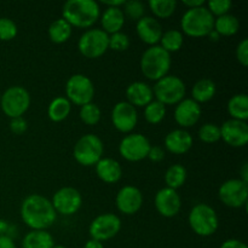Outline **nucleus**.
I'll list each match as a JSON object with an SVG mask.
<instances>
[{
  "instance_id": "1",
  "label": "nucleus",
  "mask_w": 248,
  "mask_h": 248,
  "mask_svg": "<svg viewBox=\"0 0 248 248\" xmlns=\"http://www.w3.org/2000/svg\"><path fill=\"white\" fill-rule=\"evenodd\" d=\"M21 217L31 230H46L55 223L57 213L48 199L31 194L22 202Z\"/></svg>"
},
{
  "instance_id": "2",
  "label": "nucleus",
  "mask_w": 248,
  "mask_h": 248,
  "mask_svg": "<svg viewBox=\"0 0 248 248\" xmlns=\"http://www.w3.org/2000/svg\"><path fill=\"white\" fill-rule=\"evenodd\" d=\"M62 15L70 26L89 28L101 17V9L94 0H68L62 9Z\"/></svg>"
},
{
  "instance_id": "3",
  "label": "nucleus",
  "mask_w": 248,
  "mask_h": 248,
  "mask_svg": "<svg viewBox=\"0 0 248 248\" xmlns=\"http://www.w3.org/2000/svg\"><path fill=\"white\" fill-rule=\"evenodd\" d=\"M171 68V53L160 45L150 46L143 52L140 58V70L143 75L153 81L166 77Z\"/></svg>"
},
{
  "instance_id": "4",
  "label": "nucleus",
  "mask_w": 248,
  "mask_h": 248,
  "mask_svg": "<svg viewBox=\"0 0 248 248\" xmlns=\"http://www.w3.org/2000/svg\"><path fill=\"white\" fill-rule=\"evenodd\" d=\"M213 26L215 16L205 6L188 9L181 19L182 31L191 38H202L208 35L213 31Z\"/></svg>"
},
{
  "instance_id": "5",
  "label": "nucleus",
  "mask_w": 248,
  "mask_h": 248,
  "mask_svg": "<svg viewBox=\"0 0 248 248\" xmlns=\"http://www.w3.org/2000/svg\"><path fill=\"white\" fill-rule=\"evenodd\" d=\"M153 94L164 106L178 104L186 97V87L183 80L176 75H169L155 81Z\"/></svg>"
},
{
  "instance_id": "6",
  "label": "nucleus",
  "mask_w": 248,
  "mask_h": 248,
  "mask_svg": "<svg viewBox=\"0 0 248 248\" xmlns=\"http://www.w3.org/2000/svg\"><path fill=\"white\" fill-rule=\"evenodd\" d=\"M189 225L199 236H211L219 227V219L211 206L206 203H198L189 213Z\"/></svg>"
},
{
  "instance_id": "7",
  "label": "nucleus",
  "mask_w": 248,
  "mask_h": 248,
  "mask_svg": "<svg viewBox=\"0 0 248 248\" xmlns=\"http://www.w3.org/2000/svg\"><path fill=\"white\" fill-rule=\"evenodd\" d=\"M104 145L101 138L96 135H85L74 145V159L82 166H93L103 156Z\"/></svg>"
},
{
  "instance_id": "8",
  "label": "nucleus",
  "mask_w": 248,
  "mask_h": 248,
  "mask_svg": "<svg viewBox=\"0 0 248 248\" xmlns=\"http://www.w3.org/2000/svg\"><path fill=\"white\" fill-rule=\"evenodd\" d=\"M31 106V94L24 87L11 86L1 94L0 107L10 119L19 118Z\"/></svg>"
},
{
  "instance_id": "9",
  "label": "nucleus",
  "mask_w": 248,
  "mask_h": 248,
  "mask_svg": "<svg viewBox=\"0 0 248 248\" xmlns=\"http://www.w3.org/2000/svg\"><path fill=\"white\" fill-rule=\"evenodd\" d=\"M78 48L86 58L94 60L101 57L109 48V35L103 29H89L80 36Z\"/></svg>"
},
{
  "instance_id": "10",
  "label": "nucleus",
  "mask_w": 248,
  "mask_h": 248,
  "mask_svg": "<svg viewBox=\"0 0 248 248\" xmlns=\"http://www.w3.org/2000/svg\"><path fill=\"white\" fill-rule=\"evenodd\" d=\"M65 93L68 101L77 106L82 107L87 103H91L94 96L93 82L86 75L74 74L68 79L65 84Z\"/></svg>"
},
{
  "instance_id": "11",
  "label": "nucleus",
  "mask_w": 248,
  "mask_h": 248,
  "mask_svg": "<svg viewBox=\"0 0 248 248\" xmlns=\"http://www.w3.org/2000/svg\"><path fill=\"white\" fill-rule=\"evenodd\" d=\"M150 147L152 144L145 136L140 133H130L121 140L119 152L127 161L137 162L148 157Z\"/></svg>"
},
{
  "instance_id": "12",
  "label": "nucleus",
  "mask_w": 248,
  "mask_h": 248,
  "mask_svg": "<svg viewBox=\"0 0 248 248\" xmlns=\"http://www.w3.org/2000/svg\"><path fill=\"white\" fill-rule=\"evenodd\" d=\"M120 229V218L113 213H104L92 220L89 228V232L92 240L103 242L116 236Z\"/></svg>"
},
{
  "instance_id": "13",
  "label": "nucleus",
  "mask_w": 248,
  "mask_h": 248,
  "mask_svg": "<svg viewBox=\"0 0 248 248\" xmlns=\"http://www.w3.org/2000/svg\"><path fill=\"white\" fill-rule=\"evenodd\" d=\"M219 200L228 207L239 208L247 203L248 184L241 179H228L218 191Z\"/></svg>"
},
{
  "instance_id": "14",
  "label": "nucleus",
  "mask_w": 248,
  "mask_h": 248,
  "mask_svg": "<svg viewBox=\"0 0 248 248\" xmlns=\"http://www.w3.org/2000/svg\"><path fill=\"white\" fill-rule=\"evenodd\" d=\"M53 208L56 213L63 216H72L80 210L82 205V196L75 188L64 186L57 190L53 195L52 201Z\"/></svg>"
},
{
  "instance_id": "15",
  "label": "nucleus",
  "mask_w": 248,
  "mask_h": 248,
  "mask_svg": "<svg viewBox=\"0 0 248 248\" xmlns=\"http://www.w3.org/2000/svg\"><path fill=\"white\" fill-rule=\"evenodd\" d=\"M111 121L114 127L120 132H132L138 123L137 109L127 101L119 102L111 110Z\"/></svg>"
},
{
  "instance_id": "16",
  "label": "nucleus",
  "mask_w": 248,
  "mask_h": 248,
  "mask_svg": "<svg viewBox=\"0 0 248 248\" xmlns=\"http://www.w3.org/2000/svg\"><path fill=\"white\" fill-rule=\"evenodd\" d=\"M220 140L232 148H241L248 143V125L246 121L229 119L219 127Z\"/></svg>"
},
{
  "instance_id": "17",
  "label": "nucleus",
  "mask_w": 248,
  "mask_h": 248,
  "mask_svg": "<svg viewBox=\"0 0 248 248\" xmlns=\"http://www.w3.org/2000/svg\"><path fill=\"white\" fill-rule=\"evenodd\" d=\"M143 205V194L133 186H126L116 195V207L124 215H135Z\"/></svg>"
},
{
  "instance_id": "18",
  "label": "nucleus",
  "mask_w": 248,
  "mask_h": 248,
  "mask_svg": "<svg viewBox=\"0 0 248 248\" xmlns=\"http://www.w3.org/2000/svg\"><path fill=\"white\" fill-rule=\"evenodd\" d=\"M155 207L157 212L166 218L177 216L181 211L182 200L177 190L170 188H162L155 195Z\"/></svg>"
},
{
  "instance_id": "19",
  "label": "nucleus",
  "mask_w": 248,
  "mask_h": 248,
  "mask_svg": "<svg viewBox=\"0 0 248 248\" xmlns=\"http://www.w3.org/2000/svg\"><path fill=\"white\" fill-rule=\"evenodd\" d=\"M201 107L191 98H184L174 109V120L182 127H191L200 120Z\"/></svg>"
},
{
  "instance_id": "20",
  "label": "nucleus",
  "mask_w": 248,
  "mask_h": 248,
  "mask_svg": "<svg viewBox=\"0 0 248 248\" xmlns=\"http://www.w3.org/2000/svg\"><path fill=\"white\" fill-rule=\"evenodd\" d=\"M138 36L143 43L150 46L156 45L162 36V26L156 18L150 16H144L137 21L136 26Z\"/></svg>"
},
{
  "instance_id": "21",
  "label": "nucleus",
  "mask_w": 248,
  "mask_h": 248,
  "mask_svg": "<svg viewBox=\"0 0 248 248\" xmlns=\"http://www.w3.org/2000/svg\"><path fill=\"white\" fill-rule=\"evenodd\" d=\"M165 147L172 154L183 155L193 147V137L188 131L177 128L167 133L165 137Z\"/></svg>"
},
{
  "instance_id": "22",
  "label": "nucleus",
  "mask_w": 248,
  "mask_h": 248,
  "mask_svg": "<svg viewBox=\"0 0 248 248\" xmlns=\"http://www.w3.org/2000/svg\"><path fill=\"white\" fill-rule=\"evenodd\" d=\"M127 102L133 107H145L153 101V89L143 81H135L126 89Z\"/></svg>"
},
{
  "instance_id": "23",
  "label": "nucleus",
  "mask_w": 248,
  "mask_h": 248,
  "mask_svg": "<svg viewBox=\"0 0 248 248\" xmlns=\"http://www.w3.org/2000/svg\"><path fill=\"white\" fill-rule=\"evenodd\" d=\"M94 166H96L97 176L104 183H116L120 181L121 176H123L121 165L116 160L110 159V157H102Z\"/></svg>"
},
{
  "instance_id": "24",
  "label": "nucleus",
  "mask_w": 248,
  "mask_h": 248,
  "mask_svg": "<svg viewBox=\"0 0 248 248\" xmlns=\"http://www.w3.org/2000/svg\"><path fill=\"white\" fill-rule=\"evenodd\" d=\"M101 23L107 34H115L123 29L125 24V15L121 7H107L101 16Z\"/></svg>"
},
{
  "instance_id": "25",
  "label": "nucleus",
  "mask_w": 248,
  "mask_h": 248,
  "mask_svg": "<svg viewBox=\"0 0 248 248\" xmlns=\"http://www.w3.org/2000/svg\"><path fill=\"white\" fill-rule=\"evenodd\" d=\"M55 240L46 230H31L22 240V248H53Z\"/></svg>"
},
{
  "instance_id": "26",
  "label": "nucleus",
  "mask_w": 248,
  "mask_h": 248,
  "mask_svg": "<svg viewBox=\"0 0 248 248\" xmlns=\"http://www.w3.org/2000/svg\"><path fill=\"white\" fill-rule=\"evenodd\" d=\"M216 92H217V86L215 82L211 79H200L199 81L195 82L191 90V96H193L194 101L196 103H206V102L211 101L215 97Z\"/></svg>"
},
{
  "instance_id": "27",
  "label": "nucleus",
  "mask_w": 248,
  "mask_h": 248,
  "mask_svg": "<svg viewBox=\"0 0 248 248\" xmlns=\"http://www.w3.org/2000/svg\"><path fill=\"white\" fill-rule=\"evenodd\" d=\"M228 113L232 119L246 121L248 119V96L246 93L234 94L228 102Z\"/></svg>"
},
{
  "instance_id": "28",
  "label": "nucleus",
  "mask_w": 248,
  "mask_h": 248,
  "mask_svg": "<svg viewBox=\"0 0 248 248\" xmlns=\"http://www.w3.org/2000/svg\"><path fill=\"white\" fill-rule=\"evenodd\" d=\"M239 28H240L239 18H237L236 16H234V15L227 14L215 18L213 31H215L218 35L232 36L237 33Z\"/></svg>"
},
{
  "instance_id": "29",
  "label": "nucleus",
  "mask_w": 248,
  "mask_h": 248,
  "mask_svg": "<svg viewBox=\"0 0 248 248\" xmlns=\"http://www.w3.org/2000/svg\"><path fill=\"white\" fill-rule=\"evenodd\" d=\"M70 110H72V103L65 97H57L48 106L47 115L53 123H61L68 118Z\"/></svg>"
},
{
  "instance_id": "30",
  "label": "nucleus",
  "mask_w": 248,
  "mask_h": 248,
  "mask_svg": "<svg viewBox=\"0 0 248 248\" xmlns=\"http://www.w3.org/2000/svg\"><path fill=\"white\" fill-rule=\"evenodd\" d=\"M72 31V26L64 18H58L48 27V36L52 43L63 44L70 38Z\"/></svg>"
},
{
  "instance_id": "31",
  "label": "nucleus",
  "mask_w": 248,
  "mask_h": 248,
  "mask_svg": "<svg viewBox=\"0 0 248 248\" xmlns=\"http://www.w3.org/2000/svg\"><path fill=\"white\" fill-rule=\"evenodd\" d=\"M186 181V167L179 164H174L167 169L165 173V182H166L167 188L177 190L181 188Z\"/></svg>"
},
{
  "instance_id": "32",
  "label": "nucleus",
  "mask_w": 248,
  "mask_h": 248,
  "mask_svg": "<svg viewBox=\"0 0 248 248\" xmlns=\"http://www.w3.org/2000/svg\"><path fill=\"white\" fill-rule=\"evenodd\" d=\"M183 33L177 29H170V31L162 33L160 43H161V47L169 53L176 52V51L181 50L183 46Z\"/></svg>"
},
{
  "instance_id": "33",
  "label": "nucleus",
  "mask_w": 248,
  "mask_h": 248,
  "mask_svg": "<svg viewBox=\"0 0 248 248\" xmlns=\"http://www.w3.org/2000/svg\"><path fill=\"white\" fill-rule=\"evenodd\" d=\"M149 7L153 14L159 18H169L177 9V1L174 0H150Z\"/></svg>"
},
{
  "instance_id": "34",
  "label": "nucleus",
  "mask_w": 248,
  "mask_h": 248,
  "mask_svg": "<svg viewBox=\"0 0 248 248\" xmlns=\"http://www.w3.org/2000/svg\"><path fill=\"white\" fill-rule=\"evenodd\" d=\"M166 115V106L160 103L156 99H153L148 106L144 107V118L152 125L161 123Z\"/></svg>"
},
{
  "instance_id": "35",
  "label": "nucleus",
  "mask_w": 248,
  "mask_h": 248,
  "mask_svg": "<svg viewBox=\"0 0 248 248\" xmlns=\"http://www.w3.org/2000/svg\"><path fill=\"white\" fill-rule=\"evenodd\" d=\"M101 109L97 104L94 103H87L85 106H82L80 108V119L84 124L89 126H93L96 124H98V121L101 120Z\"/></svg>"
},
{
  "instance_id": "36",
  "label": "nucleus",
  "mask_w": 248,
  "mask_h": 248,
  "mask_svg": "<svg viewBox=\"0 0 248 248\" xmlns=\"http://www.w3.org/2000/svg\"><path fill=\"white\" fill-rule=\"evenodd\" d=\"M199 138L205 143H216L220 140L219 126L216 124H203L199 130Z\"/></svg>"
},
{
  "instance_id": "37",
  "label": "nucleus",
  "mask_w": 248,
  "mask_h": 248,
  "mask_svg": "<svg viewBox=\"0 0 248 248\" xmlns=\"http://www.w3.org/2000/svg\"><path fill=\"white\" fill-rule=\"evenodd\" d=\"M124 15L127 16L130 19L133 21H138L142 17H144L145 6L143 2L138 1V0H130V1H125L124 4Z\"/></svg>"
},
{
  "instance_id": "38",
  "label": "nucleus",
  "mask_w": 248,
  "mask_h": 248,
  "mask_svg": "<svg viewBox=\"0 0 248 248\" xmlns=\"http://www.w3.org/2000/svg\"><path fill=\"white\" fill-rule=\"evenodd\" d=\"M17 35V26L12 19L7 17L0 18V40H12Z\"/></svg>"
},
{
  "instance_id": "39",
  "label": "nucleus",
  "mask_w": 248,
  "mask_h": 248,
  "mask_svg": "<svg viewBox=\"0 0 248 248\" xmlns=\"http://www.w3.org/2000/svg\"><path fill=\"white\" fill-rule=\"evenodd\" d=\"M130 47V38L127 34L118 31L109 35V48L114 51H126Z\"/></svg>"
},
{
  "instance_id": "40",
  "label": "nucleus",
  "mask_w": 248,
  "mask_h": 248,
  "mask_svg": "<svg viewBox=\"0 0 248 248\" xmlns=\"http://www.w3.org/2000/svg\"><path fill=\"white\" fill-rule=\"evenodd\" d=\"M232 6V2L230 0H212L208 2V11L213 15V16H223V15L229 14L230 9Z\"/></svg>"
},
{
  "instance_id": "41",
  "label": "nucleus",
  "mask_w": 248,
  "mask_h": 248,
  "mask_svg": "<svg viewBox=\"0 0 248 248\" xmlns=\"http://www.w3.org/2000/svg\"><path fill=\"white\" fill-rule=\"evenodd\" d=\"M236 58L244 67L248 65V40L244 39L239 43L236 47Z\"/></svg>"
},
{
  "instance_id": "42",
  "label": "nucleus",
  "mask_w": 248,
  "mask_h": 248,
  "mask_svg": "<svg viewBox=\"0 0 248 248\" xmlns=\"http://www.w3.org/2000/svg\"><path fill=\"white\" fill-rule=\"evenodd\" d=\"M27 128H28V124L22 116L11 119V121H10V130L15 135H22V133L26 132Z\"/></svg>"
},
{
  "instance_id": "43",
  "label": "nucleus",
  "mask_w": 248,
  "mask_h": 248,
  "mask_svg": "<svg viewBox=\"0 0 248 248\" xmlns=\"http://www.w3.org/2000/svg\"><path fill=\"white\" fill-rule=\"evenodd\" d=\"M148 157L154 162L161 161V160H164L165 157V150L162 149L161 147H159V145L150 147L149 153H148Z\"/></svg>"
},
{
  "instance_id": "44",
  "label": "nucleus",
  "mask_w": 248,
  "mask_h": 248,
  "mask_svg": "<svg viewBox=\"0 0 248 248\" xmlns=\"http://www.w3.org/2000/svg\"><path fill=\"white\" fill-rule=\"evenodd\" d=\"M220 248H248L246 246V244H244L242 241L236 239H229L227 241H224L222 244Z\"/></svg>"
},
{
  "instance_id": "45",
  "label": "nucleus",
  "mask_w": 248,
  "mask_h": 248,
  "mask_svg": "<svg viewBox=\"0 0 248 248\" xmlns=\"http://www.w3.org/2000/svg\"><path fill=\"white\" fill-rule=\"evenodd\" d=\"M0 248H16V245L10 236H0Z\"/></svg>"
},
{
  "instance_id": "46",
  "label": "nucleus",
  "mask_w": 248,
  "mask_h": 248,
  "mask_svg": "<svg viewBox=\"0 0 248 248\" xmlns=\"http://www.w3.org/2000/svg\"><path fill=\"white\" fill-rule=\"evenodd\" d=\"M183 4L186 5L188 9H195V7H200V6H203L205 5V0H186V1H183Z\"/></svg>"
},
{
  "instance_id": "47",
  "label": "nucleus",
  "mask_w": 248,
  "mask_h": 248,
  "mask_svg": "<svg viewBox=\"0 0 248 248\" xmlns=\"http://www.w3.org/2000/svg\"><path fill=\"white\" fill-rule=\"evenodd\" d=\"M10 230L9 222L5 219H0V236H7V232Z\"/></svg>"
},
{
  "instance_id": "48",
  "label": "nucleus",
  "mask_w": 248,
  "mask_h": 248,
  "mask_svg": "<svg viewBox=\"0 0 248 248\" xmlns=\"http://www.w3.org/2000/svg\"><path fill=\"white\" fill-rule=\"evenodd\" d=\"M103 4L108 7H121L125 4V0H108V1H103Z\"/></svg>"
},
{
  "instance_id": "49",
  "label": "nucleus",
  "mask_w": 248,
  "mask_h": 248,
  "mask_svg": "<svg viewBox=\"0 0 248 248\" xmlns=\"http://www.w3.org/2000/svg\"><path fill=\"white\" fill-rule=\"evenodd\" d=\"M84 248H104L103 244L99 241H96V240H89V241L85 244Z\"/></svg>"
},
{
  "instance_id": "50",
  "label": "nucleus",
  "mask_w": 248,
  "mask_h": 248,
  "mask_svg": "<svg viewBox=\"0 0 248 248\" xmlns=\"http://www.w3.org/2000/svg\"><path fill=\"white\" fill-rule=\"evenodd\" d=\"M241 181H244L245 183L248 184V164L247 162H245L244 165H242V169H241Z\"/></svg>"
},
{
  "instance_id": "51",
  "label": "nucleus",
  "mask_w": 248,
  "mask_h": 248,
  "mask_svg": "<svg viewBox=\"0 0 248 248\" xmlns=\"http://www.w3.org/2000/svg\"><path fill=\"white\" fill-rule=\"evenodd\" d=\"M53 248H67V247H64V246H55Z\"/></svg>"
},
{
  "instance_id": "52",
  "label": "nucleus",
  "mask_w": 248,
  "mask_h": 248,
  "mask_svg": "<svg viewBox=\"0 0 248 248\" xmlns=\"http://www.w3.org/2000/svg\"><path fill=\"white\" fill-rule=\"evenodd\" d=\"M0 98H1V94H0Z\"/></svg>"
}]
</instances>
